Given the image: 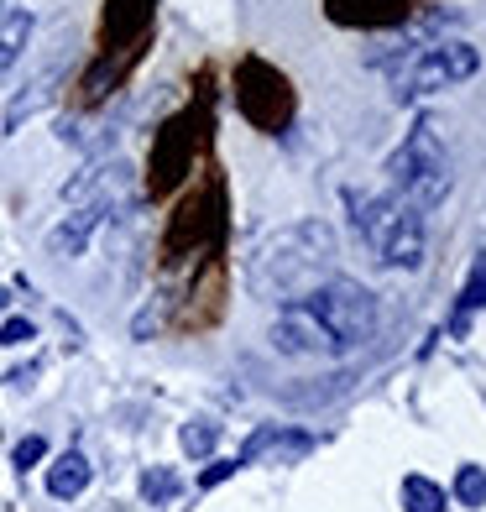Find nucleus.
<instances>
[{
  "mask_svg": "<svg viewBox=\"0 0 486 512\" xmlns=\"http://www.w3.org/2000/svg\"><path fill=\"white\" fill-rule=\"evenodd\" d=\"M335 256L340 241L324 220H298L283 225L277 236H267L246 262V288L262 298V304H293L309 288H319L324 277H335Z\"/></svg>",
  "mask_w": 486,
  "mask_h": 512,
  "instance_id": "obj_1",
  "label": "nucleus"
},
{
  "mask_svg": "<svg viewBox=\"0 0 486 512\" xmlns=\"http://www.w3.org/2000/svg\"><path fill=\"white\" fill-rule=\"evenodd\" d=\"M351 204V220H356V236L372 246V256L392 272H419L424 267V215L413 204H403L398 194H345Z\"/></svg>",
  "mask_w": 486,
  "mask_h": 512,
  "instance_id": "obj_2",
  "label": "nucleus"
},
{
  "mask_svg": "<svg viewBox=\"0 0 486 512\" xmlns=\"http://www.w3.org/2000/svg\"><path fill=\"white\" fill-rule=\"evenodd\" d=\"M387 178H392V189H398V199L413 204L419 215H424V209H439L450 199V189H455L450 152H445V136H439V126L429 121V115H419L413 131H403V142L392 147Z\"/></svg>",
  "mask_w": 486,
  "mask_h": 512,
  "instance_id": "obj_3",
  "label": "nucleus"
},
{
  "mask_svg": "<svg viewBox=\"0 0 486 512\" xmlns=\"http://www.w3.org/2000/svg\"><path fill=\"white\" fill-rule=\"evenodd\" d=\"M481 74V53L471 48V42H429L424 53H413L398 74H392V100L398 105H413V100H424V95H439V89H450V84H466Z\"/></svg>",
  "mask_w": 486,
  "mask_h": 512,
  "instance_id": "obj_4",
  "label": "nucleus"
},
{
  "mask_svg": "<svg viewBox=\"0 0 486 512\" xmlns=\"http://www.w3.org/2000/svg\"><path fill=\"white\" fill-rule=\"evenodd\" d=\"M298 304H309V314L324 319V330H330L345 351H361V345L377 335V324H382L377 298L366 293L361 283H351V277H324V283L309 288Z\"/></svg>",
  "mask_w": 486,
  "mask_h": 512,
  "instance_id": "obj_5",
  "label": "nucleus"
},
{
  "mask_svg": "<svg viewBox=\"0 0 486 512\" xmlns=\"http://www.w3.org/2000/svg\"><path fill=\"white\" fill-rule=\"evenodd\" d=\"M267 340H272L277 356H298V361H340V356H351L330 330H324V319L309 314V304H298V298L293 304H277V319H272Z\"/></svg>",
  "mask_w": 486,
  "mask_h": 512,
  "instance_id": "obj_6",
  "label": "nucleus"
},
{
  "mask_svg": "<svg viewBox=\"0 0 486 512\" xmlns=\"http://www.w3.org/2000/svg\"><path fill=\"white\" fill-rule=\"evenodd\" d=\"M105 215H110V199H89V204H79L74 215H63V220L48 230V251L63 256V262L84 256V246L95 241V230L105 225Z\"/></svg>",
  "mask_w": 486,
  "mask_h": 512,
  "instance_id": "obj_7",
  "label": "nucleus"
},
{
  "mask_svg": "<svg viewBox=\"0 0 486 512\" xmlns=\"http://www.w3.org/2000/svg\"><path fill=\"white\" fill-rule=\"evenodd\" d=\"M314 450V434H304V429H283V424H267V429H257L241 445V465H257L262 455H272L277 465H288V460H304Z\"/></svg>",
  "mask_w": 486,
  "mask_h": 512,
  "instance_id": "obj_8",
  "label": "nucleus"
},
{
  "mask_svg": "<svg viewBox=\"0 0 486 512\" xmlns=\"http://www.w3.org/2000/svg\"><path fill=\"white\" fill-rule=\"evenodd\" d=\"M58 84H63V63L42 68L37 79H27V84H21L16 95H11V105H6V115H0V126H6V136H11V131H21V126L32 121V115H42V110H48V105H53V95H58Z\"/></svg>",
  "mask_w": 486,
  "mask_h": 512,
  "instance_id": "obj_9",
  "label": "nucleus"
},
{
  "mask_svg": "<svg viewBox=\"0 0 486 512\" xmlns=\"http://www.w3.org/2000/svg\"><path fill=\"white\" fill-rule=\"evenodd\" d=\"M95 481V465H89L79 450H63L53 465H48V497H58V502H74V497H84V486Z\"/></svg>",
  "mask_w": 486,
  "mask_h": 512,
  "instance_id": "obj_10",
  "label": "nucleus"
},
{
  "mask_svg": "<svg viewBox=\"0 0 486 512\" xmlns=\"http://www.w3.org/2000/svg\"><path fill=\"white\" fill-rule=\"evenodd\" d=\"M147 16H152V0H110V11H105V42L121 48L126 37H136V32L147 27Z\"/></svg>",
  "mask_w": 486,
  "mask_h": 512,
  "instance_id": "obj_11",
  "label": "nucleus"
},
{
  "mask_svg": "<svg viewBox=\"0 0 486 512\" xmlns=\"http://www.w3.org/2000/svg\"><path fill=\"white\" fill-rule=\"evenodd\" d=\"M27 42H32V11H6V21H0V79L27 53Z\"/></svg>",
  "mask_w": 486,
  "mask_h": 512,
  "instance_id": "obj_12",
  "label": "nucleus"
},
{
  "mask_svg": "<svg viewBox=\"0 0 486 512\" xmlns=\"http://www.w3.org/2000/svg\"><path fill=\"white\" fill-rule=\"evenodd\" d=\"M445 486L429 476H403V512H445Z\"/></svg>",
  "mask_w": 486,
  "mask_h": 512,
  "instance_id": "obj_13",
  "label": "nucleus"
},
{
  "mask_svg": "<svg viewBox=\"0 0 486 512\" xmlns=\"http://www.w3.org/2000/svg\"><path fill=\"white\" fill-rule=\"evenodd\" d=\"M178 492H183V481H178L173 465H147L142 471V502L147 507H168Z\"/></svg>",
  "mask_w": 486,
  "mask_h": 512,
  "instance_id": "obj_14",
  "label": "nucleus"
},
{
  "mask_svg": "<svg viewBox=\"0 0 486 512\" xmlns=\"http://www.w3.org/2000/svg\"><path fill=\"white\" fill-rule=\"evenodd\" d=\"M178 445H183V455H194V460L215 455V445H220V424H215V418H189V424L178 429Z\"/></svg>",
  "mask_w": 486,
  "mask_h": 512,
  "instance_id": "obj_15",
  "label": "nucleus"
},
{
  "mask_svg": "<svg viewBox=\"0 0 486 512\" xmlns=\"http://www.w3.org/2000/svg\"><path fill=\"white\" fill-rule=\"evenodd\" d=\"M460 319H466V314H476V309H486V256H476V262H471V272H466V288H460ZM455 319V324H460Z\"/></svg>",
  "mask_w": 486,
  "mask_h": 512,
  "instance_id": "obj_16",
  "label": "nucleus"
},
{
  "mask_svg": "<svg viewBox=\"0 0 486 512\" xmlns=\"http://www.w3.org/2000/svg\"><path fill=\"white\" fill-rule=\"evenodd\" d=\"M455 497L466 502V507H486V471H481V465H460Z\"/></svg>",
  "mask_w": 486,
  "mask_h": 512,
  "instance_id": "obj_17",
  "label": "nucleus"
},
{
  "mask_svg": "<svg viewBox=\"0 0 486 512\" xmlns=\"http://www.w3.org/2000/svg\"><path fill=\"white\" fill-rule=\"evenodd\" d=\"M42 455H48V439H42V434H27V439H16L11 465H16V471H32V465H37Z\"/></svg>",
  "mask_w": 486,
  "mask_h": 512,
  "instance_id": "obj_18",
  "label": "nucleus"
},
{
  "mask_svg": "<svg viewBox=\"0 0 486 512\" xmlns=\"http://www.w3.org/2000/svg\"><path fill=\"white\" fill-rule=\"evenodd\" d=\"M27 340H37V324L32 319L11 314L6 324H0V345H6V351H16V345H27Z\"/></svg>",
  "mask_w": 486,
  "mask_h": 512,
  "instance_id": "obj_19",
  "label": "nucleus"
},
{
  "mask_svg": "<svg viewBox=\"0 0 486 512\" xmlns=\"http://www.w3.org/2000/svg\"><path fill=\"white\" fill-rule=\"evenodd\" d=\"M236 471H246V465H241V460H215V465H210V471H204V476H199V486H204V492H215V486H220V481H230V476H236Z\"/></svg>",
  "mask_w": 486,
  "mask_h": 512,
  "instance_id": "obj_20",
  "label": "nucleus"
},
{
  "mask_svg": "<svg viewBox=\"0 0 486 512\" xmlns=\"http://www.w3.org/2000/svg\"><path fill=\"white\" fill-rule=\"evenodd\" d=\"M6 309H11V288H6V283H0V314H6Z\"/></svg>",
  "mask_w": 486,
  "mask_h": 512,
  "instance_id": "obj_21",
  "label": "nucleus"
},
{
  "mask_svg": "<svg viewBox=\"0 0 486 512\" xmlns=\"http://www.w3.org/2000/svg\"><path fill=\"white\" fill-rule=\"evenodd\" d=\"M0 16H6V0H0Z\"/></svg>",
  "mask_w": 486,
  "mask_h": 512,
  "instance_id": "obj_22",
  "label": "nucleus"
}]
</instances>
